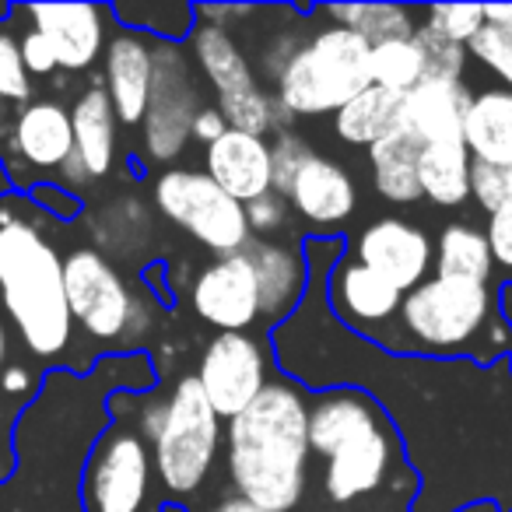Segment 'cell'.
<instances>
[{
  "label": "cell",
  "instance_id": "6da1fadb",
  "mask_svg": "<svg viewBox=\"0 0 512 512\" xmlns=\"http://www.w3.org/2000/svg\"><path fill=\"white\" fill-rule=\"evenodd\" d=\"M309 400L295 383H267L228 421V474L239 498L264 512H292L309 477Z\"/></svg>",
  "mask_w": 512,
  "mask_h": 512
},
{
  "label": "cell",
  "instance_id": "7a4b0ae2",
  "mask_svg": "<svg viewBox=\"0 0 512 512\" xmlns=\"http://www.w3.org/2000/svg\"><path fill=\"white\" fill-rule=\"evenodd\" d=\"M0 302L36 358H57L74 337L64 260L36 225L0 214Z\"/></svg>",
  "mask_w": 512,
  "mask_h": 512
},
{
  "label": "cell",
  "instance_id": "3957f363",
  "mask_svg": "<svg viewBox=\"0 0 512 512\" xmlns=\"http://www.w3.org/2000/svg\"><path fill=\"white\" fill-rule=\"evenodd\" d=\"M141 428L162 488L169 495H193L221 449V418L207 404L197 376H183L169 397L144 407Z\"/></svg>",
  "mask_w": 512,
  "mask_h": 512
},
{
  "label": "cell",
  "instance_id": "277c9868",
  "mask_svg": "<svg viewBox=\"0 0 512 512\" xmlns=\"http://www.w3.org/2000/svg\"><path fill=\"white\" fill-rule=\"evenodd\" d=\"M274 99L292 116H323L372 85V46L358 32L327 25L292 53Z\"/></svg>",
  "mask_w": 512,
  "mask_h": 512
},
{
  "label": "cell",
  "instance_id": "5b68a950",
  "mask_svg": "<svg viewBox=\"0 0 512 512\" xmlns=\"http://www.w3.org/2000/svg\"><path fill=\"white\" fill-rule=\"evenodd\" d=\"M491 323L488 285H463V281H421L400 302V327L411 348L428 355H453L467 351Z\"/></svg>",
  "mask_w": 512,
  "mask_h": 512
},
{
  "label": "cell",
  "instance_id": "8992f818",
  "mask_svg": "<svg viewBox=\"0 0 512 512\" xmlns=\"http://www.w3.org/2000/svg\"><path fill=\"white\" fill-rule=\"evenodd\" d=\"M193 60L204 71V78L214 85L218 109L232 130L264 137L281 120H292V113L274 95H267L264 88L256 85L253 67H249L246 53L232 39V32L214 29V25L193 29Z\"/></svg>",
  "mask_w": 512,
  "mask_h": 512
},
{
  "label": "cell",
  "instance_id": "52a82bcc",
  "mask_svg": "<svg viewBox=\"0 0 512 512\" xmlns=\"http://www.w3.org/2000/svg\"><path fill=\"white\" fill-rule=\"evenodd\" d=\"M155 204L172 225L190 232L218 256L239 253L249 242L246 204L228 197L207 172L169 169L155 183Z\"/></svg>",
  "mask_w": 512,
  "mask_h": 512
},
{
  "label": "cell",
  "instance_id": "ba28073f",
  "mask_svg": "<svg viewBox=\"0 0 512 512\" xmlns=\"http://www.w3.org/2000/svg\"><path fill=\"white\" fill-rule=\"evenodd\" d=\"M64 288L74 323L95 341H120L141 330V299L99 249L81 246L64 256Z\"/></svg>",
  "mask_w": 512,
  "mask_h": 512
},
{
  "label": "cell",
  "instance_id": "9c48e42d",
  "mask_svg": "<svg viewBox=\"0 0 512 512\" xmlns=\"http://www.w3.org/2000/svg\"><path fill=\"white\" fill-rule=\"evenodd\" d=\"M155 460L137 428L113 425L85 467V512H155Z\"/></svg>",
  "mask_w": 512,
  "mask_h": 512
},
{
  "label": "cell",
  "instance_id": "30bf717a",
  "mask_svg": "<svg viewBox=\"0 0 512 512\" xmlns=\"http://www.w3.org/2000/svg\"><path fill=\"white\" fill-rule=\"evenodd\" d=\"M200 113L190 60L179 46L155 43V81L144 113V151L151 162H172L190 141V123Z\"/></svg>",
  "mask_w": 512,
  "mask_h": 512
},
{
  "label": "cell",
  "instance_id": "8fae6325",
  "mask_svg": "<svg viewBox=\"0 0 512 512\" xmlns=\"http://www.w3.org/2000/svg\"><path fill=\"white\" fill-rule=\"evenodd\" d=\"M197 383L221 421H232L267 386L264 348L246 334H218L200 355Z\"/></svg>",
  "mask_w": 512,
  "mask_h": 512
},
{
  "label": "cell",
  "instance_id": "7c38bea8",
  "mask_svg": "<svg viewBox=\"0 0 512 512\" xmlns=\"http://www.w3.org/2000/svg\"><path fill=\"white\" fill-rule=\"evenodd\" d=\"M190 306L218 334H246L260 320V288L246 249L218 256L193 278Z\"/></svg>",
  "mask_w": 512,
  "mask_h": 512
},
{
  "label": "cell",
  "instance_id": "4fadbf2b",
  "mask_svg": "<svg viewBox=\"0 0 512 512\" xmlns=\"http://www.w3.org/2000/svg\"><path fill=\"white\" fill-rule=\"evenodd\" d=\"M358 264L390 281L397 292H414L435 264L432 239L404 218H379L358 235Z\"/></svg>",
  "mask_w": 512,
  "mask_h": 512
},
{
  "label": "cell",
  "instance_id": "5bb4252c",
  "mask_svg": "<svg viewBox=\"0 0 512 512\" xmlns=\"http://www.w3.org/2000/svg\"><path fill=\"white\" fill-rule=\"evenodd\" d=\"M25 15L50 43L60 71H88L106 50V11L95 4H32Z\"/></svg>",
  "mask_w": 512,
  "mask_h": 512
},
{
  "label": "cell",
  "instance_id": "9a60e30c",
  "mask_svg": "<svg viewBox=\"0 0 512 512\" xmlns=\"http://www.w3.org/2000/svg\"><path fill=\"white\" fill-rule=\"evenodd\" d=\"M386 418L376 407V400L362 390H327L309 404V449L330 460L344 446L365 439L376 428H383Z\"/></svg>",
  "mask_w": 512,
  "mask_h": 512
},
{
  "label": "cell",
  "instance_id": "2e32d148",
  "mask_svg": "<svg viewBox=\"0 0 512 512\" xmlns=\"http://www.w3.org/2000/svg\"><path fill=\"white\" fill-rule=\"evenodd\" d=\"M155 81V43L137 32H116L106 43V92L116 120L137 127L144 123Z\"/></svg>",
  "mask_w": 512,
  "mask_h": 512
},
{
  "label": "cell",
  "instance_id": "e0dca14e",
  "mask_svg": "<svg viewBox=\"0 0 512 512\" xmlns=\"http://www.w3.org/2000/svg\"><path fill=\"white\" fill-rule=\"evenodd\" d=\"M207 176L239 204H253L274 190L271 144L228 127V134L207 148Z\"/></svg>",
  "mask_w": 512,
  "mask_h": 512
},
{
  "label": "cell",
  "instance_id": "ac0fdd59",
  "mask_svg": "<svg viewBox=\"0 0 512 512\" xmlns=\"http://www.w3.org/2000/svg\"><path fill=\"white\" fill-rule=\"evenodd\" d=\"M285 200L313 225H337V221L351 218L358 204V190L344 165L309 151L288 183Z\"/></svg>",
  "mask_w": 512,
  "mask_h": 512
},
{
  "label": "cell",
  "instance_id": "d6986e66",
  "mask_svg": "<svg viewBox=\"0 0 512 512\" xmlns=\"http://www.w3.org/2000/svg\"><path fill=\"white\" fill-rule=\"evenodd\" d=\"M8 148L32 169H60L74 158L71 109L60 102L39 99L22 106L8 134Z\"/></svg>",
  "mask_w": 512,
  "mask_h": 512
},
{
  "label": "cell",
  "instance_id": "ffe728a7",
  "mask_svg": "<svg viewBox=\"0 0 512 512\" xmlns=\"http://www.w3.org/2000/svg\"><path fill=\"white\" fill-rule=\"evenodd\" d=\"M393 453H397V446H393L390 425L376 428L365 439L344 446L341 453H334L327 460V477H323L327 495L334 502H351V498L376 491L386 481V474H390Z\"/></svg>",
  "mask_w": 512,
  "mask_h": 512
},
{
  "label": "cell",
  "instance_id": "44dd1931",
  "mask_svg": "<svg viewBox=\"0 0 512 512\" xmlns=\"http://www.w3.org/2000/svg\"><path fill=\"white\" fill-rule=\"evenodd\" d=\"M470 106V92L460 81L425 78L418 88L400 99L397 123H404L421 144L439 141V137L463 134V116Z\"/></svg>",
  "mask_w": 512,
  "mask_h": 512
},
{
  "label": "cell",
  "instance_id": "7402d4cb",
  "mask_svg": "<svg viewBox=\"0 0 512 512\" xmlns=\"http://www.w3.org/2000/svg\"><path fill=\"white\" fill-rule=\"evenodd\" d=\"M330 295H334L337 316H344L355 327H376V323L393 320L404 302V292H397L390 281L358 260L337 267L330 278Z\"/></svg>",
  "mask_w": 512,
  "mask_h": 512
},
{
  "label": "cell",
  "instance_id": "603a6c76",
  "mask_svg": "<svg viewBox=\"0 0 512 512\" xmlns=\"http://www.w3.org/2000/svg\"><path fill=\"white\" fill-rule=\"evenodd\" d=\"M74 158L92 179L113 169L116 155V109L109 102L106 85H88L71 106Z\"/></svg>",
  "mask_w": 512,
  "mask_h": 512
},
{
  "label": "cell",
  "instance_id": "cb8c5ba5",
  "mask_svg": "<svg viewBox=\"0 0 512 512\" xmlns=\"http://www.w3.org/2000/svg\"><path fill=\"white\" fill-rule=\"evenodd\" d=\"M463 141L474 162L512 165V88H484L470 95Z\"/></svg>",
  "mask_w": 512,
  "mask_h": 512
},
{
  "label": "cell",
  "instance_id": "d4e9b609",
  "mask_svg": "<svg viewBox=\"0 0 512 512\" xmlns=\"http://www.w3.org/2000/svg\"><path fill=\"white\" fill-rule=\"evenodd\" d=\"M470 165H474V158H470L463 134L421 144V155H418L421 197H428L432 204L442 207H460L470 197Z\"/></svg>",
  "mask_w": 512,
  "mask_h": 512
},
{
  "label": "cell",
  "instance_id": "484cf974",
  "mask_svg": "<svg viewBox=\"0 0 512 512\" xmlns=\"http://www.w3.org/2000/svg\"><path fill=\"white\" fill-rule=\"evenodd\" d=\"M418 155H421V141L404 123H393V127L369 148L376 190L383 193L390 204H414V200L421 197Z\"/></svg>",
  "mask_w": 512,
  "mask_h": 512
},
{
  "label": "cell",
  "instance_id": "4316f807",
  "mask_svg": "<svg viewBox=\"0 0 512 512\" xmlns=\"http://www.w3.org/2000/svg\"><path fill=\"white\" fill-rule=\"evenodd\" d=\"M246 256L256 271V288H260V316H281L299 302L306 267L285 246H274L267 239L246 242Z\"/></svg>",
  "mask_w": 512,
  "mask_h": 512
},
{
  "label": "cell",
  "instance_id": "83f0119b",
  "mask_svg": "<svg viewBox=\"0 0 512 512\" xmlns=\"http://www.w3.org/2000/svg\"><path fill=\"white\" fill-rule=\"evenodd\" d=\"M491 249L477 228L446 225L435 246V278L463 281V285H488L491 281Z\"/></svg>",
  "mask_w": 512,
  "mask_h": 512
},
{
  "label": "cell",
  "instance_id": "f1b7e54d",
  "mask_svg": "<svg viewBox=\"0 0 512 512\" xmlns=\"http://www.w3.org/2000/svg\"><path fill=\"white\" fill-rule=\"evenodd\" d=\"M400 99L404 95H393L379 85H369L365 92H358L348 106H341L334 113V130L344 144H355V148H372L386 130L397 123Z\"/></svg>",
  "mask_w": 512,
  "mask_h": 512
},
{
  "label": "cell",
  "instance_id": "f546056e",
  "mask_svg": "<svg viewBox=\"0 0 512 512\" xmlns=\"http://www.w3.org/2000/svg\"><path fill=\"white\" fill-rule=\"evenodd\" d=\"M341 29H351L365 39L369 46L390 43V39H411L418 32L411 8H397V4H337L327 8Z\"/></svg>",
  "mask_w": 512,
  "mask_h": 512
},
{
  "label": "cell",
  "instance_id": "4dcf8cb0",
  "mask_svg": "<svg viewBox=\"0 0 512 512\" xmlns=\"http://www.w3.org/2000/svg\"><path fill=\"white\" fill-rule=\"evenodd\" d=\"M425 74V50H421L418 36L372 46V85L393 95H407L425 81Z\"/></svg>",
  "mask_w": 512,
  "mask_h": 512
},
{
  "label": "cell",
  "instance_id": "1f68e13d",
  "mask_svg": "<svg viewBox=\"0 0 512 512\" xmlns=\"http://www.w3.org/2000/svg\"><path fill=\"white\" fill-rule=\"evenodd\" d=\"M425 18V25L435 36H442L446 43L456 46H470V39L488 25L481 4H435V8L425 11Z\"/></svg>",
  "mask_w": 512,
  "mask_h": 512
},
{
  "label": "cell",
  "instance_id": "d6a6232c",
  "mask_svg": "<svg viewBox=\"0 0 512 512\" xmlns=\"http://www.w3.org/2000/svg\"><path fill=\"white\" fill-rule=\"evenodd\" d=\"M32 99V74L25 71L22 46L11 29L0 25V102H25Z\"/></svg>",
  "mask_w": 512,
  "mask_h": 512
},
{
  "label": "cell",
  "instance_id": "836d02e7",
  "mask_svg": "<svg viewBox=\"0 0 512 512\" xmlns=\"http://www.w3.org/2000/svg\"><path fill=\"white\" fill-rule=\"evenodd\" d=\"M418 43L425 50V78H442V81H460L463 78V67H467V46H456L446 43L442 36H435L428 25H418Z\"/></svg>",
  "mask_w": 512,
  "mask_h": 512
},
{
  "label": "cell",
  "instance_id": "e575fe53",
  "mask_svg": "<svg viewBox=\"0 0 512 512\" xmlns=\"http://www.w3.org/2000/svg\"><path fill=\"white\" fill-rule=\"evenodd\" d=\"M470 197L484 207V211H498L502 204L512 200V165H470Z\"/></svg>",
  "mask_w": 512,
  "mask_h": 512
},
{
  "label": "cell",
  "instance_id": "d590c367",
  "mask_svg": "<svg viewBox=\"0 0 512 512\" xmlns=\"http://www.w3.org/2000/svg\"><path fill=\"white\" fill-rule=\"evenodd\" d=\"M467 53L474 60H481L488 71H495L498 78L505 81V88H512V43L502 36V32L491 29V25H484V29L470 39Z\"/></svg>",
  "mask_w": 512,
  "mask_h": 512
},
{
  "label": "cell",
  "instance_id": "8d00e7d4",
  "mask_svg": "<svg viewBox=\"0 0 512 512\" xmlns=\"http://www.w3.org/2000/svg\"><path fill=\"white\" fill-rule=\"evenodd\" d=\"M309 155V144L302 141L299 134H292V130H281L278 141L271 144V169H274V193L278 197H285L288 183H292V176L299 172L302 158Z\"/></svg>",
  "mask_w": 512,
  "mask_h": 512
},
{
  "label": "cell",
  "instance_id": "74e56055",
  "mask_svg": "<svg viewBox=\"0 0 512 512\" xmlns=\"http://www.w3.org/2000/svg\"><path fill=\"white\" fill-rule=\"evenodd\" d=\"M285 214H288V204L285 197L278 193H264V197H256L253 204H246V221H249V232L256 235H271L278 228H285Z\"/></svg>",
  "mask_w": 512,
  "mask_h": 512
},
{
  "label": "cell",
  "instance_id": "f35d334b",
  "mask_svg": "<svg viewBox=\"0 0 512 512\" xmlns=\"http://www.w3.org/2000/svg\"><path fill=\"white\" fill-rule=\"evenodd\" d=\"M488 249H491V260L512 271V200L502 204L498 211H491V221H488Z\"/></svg>",
  "mask_w": 512,
  "mask_h": 512
},
{
  "label": "cell",
  "instance_id": "ab89813d",
  "mask_svg": "<svg viewBox=\"0 0 512 512\" xmlns=\"http://www.w3.org/2000/svg\"><path fill=\"white\" fill-rule=\"evenodd\" d=\"M18 46H22L25 71H29L32 78H43V74L57 71V57H53L50 43H46V39L39 36L36 29H25L22 36H18Z\"/></svg>",
  "mask_w": 512,
  "mask_h": 512
},
{
  "label": "cell",
  "instance_id": "60d3db41",
  "mask_svg": "<svg viewBox=\"0 0 512 512\" xmlns=\"http://www.w3.org/2000/svg\"><path fill=\"white\" fill-rule=\"evenodd\" d=\"M225 134H228V120L221 116V109L218 106H200V113L193 116V123H190V141L207 144V148H211V144L221 141Z\"/></svg>",
  "mask_w": 512,
  "mask_h": 512
},
{
  "label": "cell",
  "instance_id": "b9f144b4",
  "mask_svg": "<svg viewBox=\"0 0 512 512\" xmlns=\"http://www.w3.org/2000/svg\"><path fill=\"white\" fill-rule=\"evenodd\" d=\"M0 390L8 393V397H22V393L32 390V372L25 365H4L0 372Z\"/></svg>",
  "mask_w": 512,
  "mask_h": 512
},
{
  "label": "cell",
  "instance_id": "7bdbcfd3",
  "mask_svg": "<svg viewBox=\"0 0 512 512\" xmlns=\"http://www.w3.org/2000/svg\"><path fill=\"white\" fill-rule=\"evenodd\" d=\"M484 22L512 43V4H491V8H484Z\"/></svg>",
  "mask_w": 512,
  "mask_h": 512
},
{
  "label": "cell",
  "instance_id": "ee69618b",
  "mask_svg": "<svg viewBox=\"0 0 512 512\" xmlns=\"http://www.w3.org/2000/svg\"><path fill=\"white\" fill-rule=\"evenodd\" d=\"M207 512H264V509H256V505L246 502V498H225V502H218Z\"/></svg>",
  "mask_w": 512,
  "mask_h": 512
},
{
  "label": "cell",
  "instance_id": "f6af8a7d",
  "mask_svg": "<svg viewBox=\"0 0 512 512\" xmlns=\"http://www.w3.org/2000/svg\"><path fill=\"white\" fill-rule=\"evenodd\" d=\"M498 313H502V323L509 327V334H512V285H505L502 295H498Z\"/></svg>",
  "mask_w": 512,
  "mask_h": 512
},
{
  "label": "cell",
  "instance_id": "bcb514c9",
  "mask_svg": "<svg viewBox=\"0 0 512 512\" xmlns=\"http://www.w3.org/2000/svg\"><path fill=\"white\" fill-rule=\"evenodd\" d=\"M4 362H8V330L0 323V372H4Z\"/></svg>",
  "mask_w": 512,
  "mask_h": 512
},
{
  "label": "cell",
  "instance_id": "7dc6e473",
  "mask_svg": "<svg viewBox=\"0 0 512 512\" xmlns=\"http://www.w3.org/2000/svg\"><path fill=\"white\" fill-rule=\"evenodd\" d=\"M0 134H4V102H0Z\"/></svg>",
  "mask_w": 512,
  "mask_h": 512
},
{
  "label": "cell",
  "instance_id": "c3c4849f",
  "mask_svg": "<svg viewBox=\"0 0 512 512\" xmlns=\"http://www.w3.org/2000/svg\"><path fill=\"white\" fill-rule=\"evenodd\" d=\"M0 446H4V418H0Z\"/></svg>",
  "mask_w": 512,
  "mask_h": 512
}]
</instances>
